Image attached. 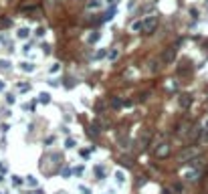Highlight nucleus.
<instances>
[{"mask_svg":"<svg viewBox=\"0 0 208 194\" xmlns=\"http://www.w3.org/2000/svg\"><path fill=\"white\" fill-rule=\"evenodd\" d=\"M158 26V16H148L141 20V33L143 34H151Z\"/></svg>","mask_w":208,"mask_h":194,"instance_id":"1","label":"nucleus"},{"mask_svg":"<svg viewBox=\"0 0 208 194\" xmlns=\"http://www.w3.org/2000/svg\"><path fill=\"white\" fill-rule=\"evenodd\" d=\"M170 152H172V146H170L168 142H162V144H158V146H156V150H154L156 158H160V160L168 158V156H170Z\"/></svg>","mask_w":208,"mask_h":194,"instance_id":"2","label":"nucleus"},{"mask_svg":"<svg viewBox=\"0 0 208 194\" xmlns=\"http://www.w3.org/2000/svg\"><path fill=\"white\" fill-rule=\"evenodd\" d=\"M176 55H178V49H176V47H166L164 53H162V63H166V65L174 63Z\"/></svg>","mask_w":208,"mask_h":194,"instance_id":"3","label":"nucleus"},{"mask_svg":"<svg viewBox=\"0 0 208 194\" xmlns=\"http://www.w3.org/2000/svg\"><path fill=\"white\" fill-rule=\"evenodd\" d=\"M196 156H198V150L194 148V146H190V148H184L182 152H180L178 160H180V162H188V160H194Z\"/></svg>","mask_w":208,"mask_h":194,"instance_id":"4","label":"nucleus"},{"mask_svg":"<svg viewBox=\"0 0 208 194\" xmlns=\"http://www.w3.org/2000/svg\"><path fill=\"white\" fill-rule=\"evenodd\" d=\"M178 103H180V107H182V109H188V107L192 105V95H188V93H182V95L178 97Z\"/></svg>","mask_w":208,"mask_h":194,"instance_id":"5","label":"nucleus"},{"mask_svg":"<svg viewBox=\"0 0 208 194\" xmlns=\"http://www.w3.org/2000/svg\"><path fill=\"white\" fill-rule=\"evenodd\" d=\"M200 132H202V129H200V127H192V132H188V140H190V142H196L198 137H200Z\"/></svg>","mask_w":208,"mask_h":194,"instance_id":"6","label":"nucleus"},{"mask_svg":"<svg viewBox=\"0 0 208 194\" xmlns=\"http://www.w3.org/2000/svg\"><path fill=\"white\" fill-rule=\"evenodd\" d=\"M109 103H111V107H113V109H119V107H123V101H121L119 97H115V95L109 99Z\"/></svg>","mask_w":208,"mask_h":194,"instance_id":"7","label":"nucleus"},{"mask_svg":"<svg viewBox=\"0 0 208 194\" xmlns=\"http://www.w3.org/2000/svg\"><path fill=\"white\" fill-rule=\"evenodd\" d=\"M119 164H121V166H125V168H131V166H133V160H131V158H127V156H121V158H119Z\"/></svg>","mask_w":208,"mask_h":194,"instance_id":"8","label":"nucleus"},{"mask_svg":"<svg viewBox=\"0 0 208 194\" xmlns=\"http://www.w3.org/2000/svg\"><path fill=\"white\" fill-rule=\"evenodd\" d=\"M148 144H150V134H146L143 137H139V148H141V150L148 148Z\"/></svg>","mask_w":208,"mask_h":194,"instance_id":"9","label":"nucleus"},{"mask_svg":"<svg viewBox=\"0 0 208 194\" xmlns=\"http://www.w3.org/2000/svg\"><path fill=\"white\" fill-rule=\"evenodd\" d=\"M38 101H41V103H45V105H46V103H51V95L43 91L41 95H38Z\"/></svg>","mask_w":208,"mask_h":194,"instance_id":"10","label":"nucleus"},{"mask_svg":"<svg viewBox=\"0 0 208 194\" xmlns=\"http://www.w3.org/2000/svg\"><path fill=\"white\" fill-rule=\"evenodd\" d=\"M20 69H22V71H26V73H30V71H35V65H33V63H22V65H20Z\"/></svg>","mask_w":208,"mask_h":194,"instance_id":"11","label":"nucleus"},{"mask_svg":"<svg viewBox=\"0 0 208 194\" xmlns=\"http://www.w3.org/2000/svg\"><path fill=\"white\" fill-rule=\"evenodd\" d=\"M113 16H115V8H111V10L105 12V14H103V20H111Z\"/></svg>","mask_w":208,"mask_h":194,"instance_id":"12","label":"nucleus"},{"mask_svg":"<svg viewBox=\"0 0 208 194\" xmlns=\"http://www.w3.org/2000/svg\"><path fill=\"white\" fill-rule=\"evenodd\" d=\"M99 6H101V0H91V2L87 4V8H89V10H91V8H99Z\"/></svg>","mask_w":208,"mask_h":194,"instance_id":"13","label":"nucleus"},{"mask_svg":"<svg viewBox=\"0 0 208 194\" xmlns=\"http://www.w3.org/2000/svg\"><path fill=\"white\" fill-rule=\"evenodd\" d=\"M117 57H119V51H117V49H113V51H111V53L107 55V59H109V61H115Z\"/></svg>","mask_w":208,"mask_h":194,"instance_id":"14","label":"nucleus"},{"mask_svg":"<svg viewBox=\"0 0 208 194\" xmlns=\"http://www.w3.org/2000/svg\"><path fill=\"white\" fill-rule=\"evenodd\" d=\"M99 39H101V33H93L91 36H89V43H97Z\"/></svg>","mask_w":208,"mask_h":194,"instance_id":"15","label":"nucleus"},{"mask_svg":"<svg viewBox=\"0 0 208 194\" xmlns=\"http://www.w3.org/2000/svg\"><path fill=\"white\" fill-rule=\"evenodd\" d=\"M97 134H99V126H95V124H93V126L89 127V136H97Z\"/></svg>","mask_w":208,"mask_h":194,"instance_id":"16","label":"nucleus"},{"mask_svg":"<svg viewBox=\"0 0 208 194\" xmlns=\"http://www.w3.org/2000/svg\"><path fill=\"white\" fill-rule=\"evenodd\" d=\"M28 33H30L28 28H20V31H18V39H26V36H28Z\"/></svg>","mask_w":208,"mask_h":194,"instance_id":"17","label":"nucleus"},{"mask_svg":"<svg viewBox=\"0 0 208 194\" xmlns=\"http://www.w3.org/2000/svg\"><path fill=\"white\" fill-rule=\"evenodd\" d=\"M105 55H107V51H105V49H99V51L95 53V59H103Z\"/></svg>","mask_w":208,"mask_h":194,"instance_id":"18","label":"nucleus"},{"mask_svg":"<svg viewBox=\"0 0 208 194\" xmlns=\"http://www.w3.org/2000/svg\"><path fill=\"white\" fill-rule=\"evenodd\" d=\"M12 184H14V186H20V184H22V178H20V176H12Z\"/></svg>","mask_w":208,"mask_h":194,"instance_id":"19","label":"nucleus"},{"mask_svg":"<svg viewBox=\"0 0 208 194\" xmlns=\"http://www.w3.org/2000/svg\"><path fill=\"white\" fill-rule=\"evenodd\" d=\"M10 24H12L10 18H0V26H10Z\"/></svg>","mask_w":208,"mask_h":194,"instance_id":"20","label":"nucleus"},{"mask_svg":"<svg viewBox=\"0 0 208 194\" xmlns=\"http://www.w3.org/2000/svg\"><path fill=\"white\" fill-rule=\"evenodd\" d=\"M26 182H28V186H33V188H35V186H36V178H35V176H28V178H26Z\"/></svg>","mask_w":208,"mask_h":194,"instance_id":"21","label":"nucleus"},{"mask_svg":"<svg viewBox=\"0 0 208 194\" xmlns=\"http://www.w3.org/2000/svg\"><path fill=\"white\" fill-rule=\"evenodd\" d=\"M65 146H67V148H75V140H73V137H67Z\"/></svg>","mask_w":208,"mask_h":194,"instance_id":"22","label":"nucleus"},{"mask_svg":"<svg viewBox=\"0 0 208 194\" xmlns=\"http://www.w3.org/2000/svg\"><path fill=\"white\" fill-rule=\"evenodd\" d=\"M18 89H20V91H28V89H30V85H26V83H20V85H18Z\"/></svg>","mask_w":208,"mask_h":194,"instance_id":"23","label":"nucleus"},{"mask_svg":"<svg viewBox=\"0 0 208 194\" xmlns=\"http://www.w3.org/2000/svg\"><path fill=\"white\" fill-rule=\"evenodd\" d=\"M133 31H141V20H138V23H133V26H131Z\"/></svg>","mask_w":208,"mask_h":194,"instance_id":"24","label":"nucleus"},{"mask_svg":"<svg viewBox=\"0 0 208 194\" xmlns=\"http://www.w3.org/2000/svg\"><path fill=\"white\" fill-rule=\"evenodd\" d=\"M95 172H97V176H99V178H103V168H101V166H97V168H95Z\"/></svg>","mask_w":208,"mask_h":194,"instance_id":"25","label":"nucleus"},{"mask_svg":"<svg viewBox=\"0 0 208 194\" xmlns=\"http://www.w3.org/2000/svg\"><path fill=\"white\" fill-rule=\"evenodd\" d=\"M6 101H8V103H10V105H12V103L16 101V97H14V95H6Z\"/></svg>","mask_w":208,"mask_h":194,"instance_id":"26","label":"nucleus"},{"mask_svg":"<svg viewBox=\"0 0 208 194\" xmlns=\"http://www.w3.org/2000/svg\"><path fill=\"white\" fill-rule=\"evenodd\" d=\"M59 69H61V65H59V63H55V65H53V67H51V73H57Z\"/></svg>","mask_w":208,"mask_h":194,"instance_id":"27","label":"nucleus"},{"mask_svg":"<svg viewBox=\"0 0 208 194\" xmlns=\"http://www.w3.org/2000/svg\"><path fill=\"white\" fill-rule=\"evenodd\" d=\"M115 178H117V182H123V180H125V178H123V174H121V172H117V174H115Z\"/></svg>","mask_w":208,"mask_h":194,"instance_id":"28","label":"nucleus"},{"mask_svg":"<svg viewBox=\"0 0 208 194\" xmlns=\"http://www.w3.org/2000/svg\"><path fill=\"white\" fill-rule=\"evenodd\" d=\"M0 67H2V69H8V67H10V63H8V61H0Z\"/></svg>","mask_w":208,"mask_h":194,"instance_id":"29","label":"nucleus"},{"mask_svg":"<svg viewBox=\"0 0 208 194\" xmlns=\"http://www.w3.org/2000/svg\"><path fill=\"white\" fill-rule=\"evenodd\" d=\"M43 53H45V55H49V53H51V47H49V45H43Z\"/></svg>","mask_w":208,"mask_h":194,"instance_id":"30","label":"nucleus"},{"mask_svg":"<svg viewBox=\"0 0 208 194\" xmlns=\"http://www.w3.org/2000/svg\"><path fill=\"white\" fill-rule=\"evenodd\" d=\"M174 190H176V192H180V190H182V184H180V182L174 184Z\"/></svg>","mask_w":208,"mask_h":194,"instance_id":"31","label":"nucleus"},{"mask_svg":"<svg viewBox=\"0 0 208 194\" xmlns=\"http://www.w3.org/2000/svg\"><path fill=\"white\" fill-rule=\"evenodd\" d=\"M81 156L83 158H89V150H81Z\"/></svg>","mask_w":208,"mask_h":194,"instance_id":"32","label":"nucleus"},{"mask_svg":"<svg viewBox=\"0 0 208 194\" xmlns=\"http://www.w3.org/2000/svg\"><path fill=\"white\" fill-rule=\"evenodd\" d=\"M190 14H192L194 18H198V10H196V8H192V10H190Z\"/></svg>","mask_w":208,"mask_h":194,"instance_id":"33","label":"nucleus"},{"mask_svg":"<svg viewBox=\"0 0 208 194\" xmlns=\"http://www.w3.org/2000/svg\"><path fill=\"white\" fill-rule=\"evenodd\" d=\"M0 91H4V83L2 81H0Z\"/></svg>","mask_w":208,"mask_h":194,"instance_id":"34","label":"nucleus"},{"mask_svg":"<svg viewBox=\"0 0 208 194\" xmlns=\"http://www.w3.org/2000/svg\"><path fill=\"white\" fill-rule=\"evenodd\" d=\"M204 142L208 144V129H206V136H204Z\"/></svg>","mask_w":208,"mask_h":194,"instance_id":"35","label":"nucleus"},{"mask_svg":"<svg viewBox=\"0 0 208 194\" xmlns=\"http://www.w3.org/2000/svg\"><path fill=\"white\" fill-rule=\"evenodd\" d=\"M109 2H111V4H115V2H117V0H109Z\"/></svg>","mask_w":208,"mask_h":194,"instance_id":"36","label":"nucleus"},{"mask_svg":"<svg viewBox=\"0 0 208 194\" xmlns=\"http://www.w3.org/2000/svg\"><path fill=\"white\" fill-rule=\"evenodd\" d=\"M0 182H2V174H0Z\"/></svg>","mask_w":208,"mask_h":194,"instance_id":"37","label":"nucleus"},{"mask_svg":"<svg viewBox=\"0 0 208 194\" xmlns=\"http://www.w3.org/2000/svg\"><path fill=\"white\" fill-rule=\"evenodd\" d=\"M35 194H43V192H35Z\"/></svg>","mask_w":208,"mask_h":194,"instance_id":"38","label":"nucleus"}]
</instances>
